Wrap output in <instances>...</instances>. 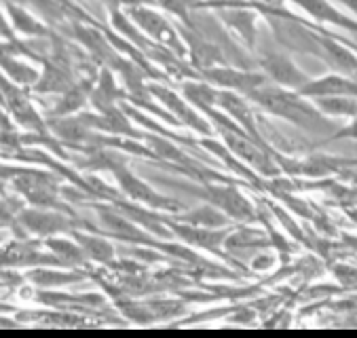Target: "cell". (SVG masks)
Segmentation results:
<instances>
[{
  "label": "cell",
  "instance_id": "obj_1",
  "mask_svg": "<svg viewBox=\"0 0 357 338\" xmlns=\"http://www.w3.org/2000/svg\"><path fill=\"white\" fill-rule=\"evenodd\" d=\"M248 98L262 112H266L271 116H277L281 121H288L294 127L315 135V138L326 140L336 131L332 118L321 114L319 108L313 104V100L301 95L294 89H285V87L266 83V85L254 89Z\"/></svg>",
  "mask_w": 357,
  "mask_h": 338
},
{
  "label": "cell",
  "instance_id": "obj_2",
  "mask_svg": "<svg viewBox=\"0 0 357 338\" xmlns=\"http://www.w3.org/2000/svg\"><path fill=\"white\" fill-rule=\"evenodd\" d=\"M77 229L102 231L93 224H87V220L79 218L77 214H68L61 210L24 206L17 214V237L22 239H47L55 235H70Z\"/></svg>",
  "mask_w": 357,
  "mask_h": 338
},
{
  "label": "cell",
  "instance_id": "obj_3",
  "mask_svg": "<svg viewBox=\"0 0 357 338\" xmlns=\"http://www.w3.org/2000/svg\"><path fill=\"white\" fill-rule=\"evenodd\" d=\"M197 7L209 9L229 34H235L250 51H256L262 15L250 0H213V3H197Z\"/></svg>",
  "mask_w": 357,
  "mask_h": 338
},
{
  "label": "cell",
  "instance_id": "obj_4",
  "mask_svg": "<svg viewBox=\"0 0 357 338\" xmlns=\"http://www.w3.org/2000/svg\"><path fill=\"white\" fill-rule=\"evenodd\" d=\"M125 11L129 13L133 24L144 32L155 45L176 53L178 57H188V49H186V43L180 34V28H176L172 24V20H167V13L155 9V5L131 7Z\"/></svg>",
  "mask_w": 357,
  "mask_h": 338
},
{
  "label": "cell",
  "instance_id": "obj_5",
  "mask_svg": "<svg viewBox=\"0 0 357 338\" xmlns=\"http://www.w3.org/2000/svg\"><path fill=\"white\" fill-rule=\"evenodd\" d=\"M190 192H195L197 197H201L203 201L211 203V206L220 208L225 214H229L235 222H254L256 220V212L252 201L231 182H199V186L190 188Z\"/></svg>",
  "mask_w": 357,
  "mask_h": 338
},
{
  "label": "cell",
  "instance_id": "obj_6",
  "mask_svg": "<svg viewBox=\"0 0 357 338\" xmlns=\"http://www.w3.org/2000/svg\"><path fill=\"white\" fill-rule=\"evenodd\" d=\"M146 91L169 114H174L180 125H184V127H188V129H192V131H197L201 135H213V133H216L211 121L201 110H197L180 91H174L172 87H165V85H159V83H149Z\"/></svg>",
  "mask_w": 357,
  "mask_h": 338
},
{
  "label": "cell",
  "instance_id": "obj_7",
  "mask_svg": "<svg viewBox=\"0 0 357 338\" xmlns=\"http://www.w3.org/2000/svg\"><path fill=\"white\" fill-rule=\"evenodd\" d=\"M256 66H258V70L264 72L268 83L285 87V89L298 91L301 87H305L311 81V77L294 61V57L290 55L288 49H283V51L268 49V51H264L262 55H258Z\"/></svg>",
  "mask_w": 357,
  "mask_h": 338
},
{
  "label": "cell",
  "instance_id": "obj_8",
  "mask_svg": "<svg viewBox=\"0 0 357 338\" xmlns=\"http://www.w3.org/2000/svg\"><path fill=\"white\" fill-rule=\"evenodd\" d=\"M205 81H209L213 87L218 89H227V91H235L241 95H250L254 89L262 87L268 83V79L264 77L262 70H252V68L245 66H235V63H218L205 68V70L199 72Z\"/></svg>",
  "mask_w": 357,
  "mask_h": 338
},
{
  "label": "cell",
  "instance_id": "obj_9",
  "mask_svg": "<svg viewBox=\"0 0 357 338\" xmlns=\"http://www.w3.org/2000/svg\"><path fill=\"white\" fill-rule=\"evenodd\" d=\"M93 208L100 218L102 233H106L108 237L125 241V243H133V245H151L153 235L144 226H139L135 220H131L125 212H121L116 206H102V203H96Z\"/></svg>",
  "mask_w": 357,
  "mask_h": 338
},
{
  "label": "cell",
  "instance_id": "obj_10",
  "mask_svg": "<svg viewBox=\"0 0 357 338\" xmlns=\"http://www.w3.org/2000/svg\"><path fill=\"white\" fill-rule=\"evenodd\" d=\"M285 3L298 7L309 20L319 26H334L357 36V17L340 11L330 0H285Z\"/></svg>",
  "mask_w": 357,
  "mask_h": 338
},
{
  "label": "cell",
  "instance_id": "obj_11",
  "mask_svg": "<svg viewBox=\"0 0 357 338\" xmlns=\"http://www.w3.org/2000/svg\"><path fill=\"white\" fill-rule=\"evenodd\" d=\"M24 277H26V282H30L38 290H59V288H66V286L81 284L89 275H87L85 268H68V266L45 264V266L26 268Z\"/></svg>",
  "mask_w": 357,
  "mask_h": 338
},
{
  "label": "cell",
  "instance_id": "obj_12",
  "mask_svg": "<svg viewBox=\"0 0 357 338\" xmlns=\"http://www.w3.org/2000/svg\"><path fill=\"white\" fill-rule=\"evenodd\" d=\"M9 22L15 30V34L26 40V38H51L53 36V28L38 15L32 13L26 5H22L20 0H9L5 3Z\"/></svg>",
  "mask_w": 357,
  "mask_h": 338
},
{
  "label": "cell",
  "instance_id": "obj_13",
  "mask_svg": "<svg viewBox=\"0 0 357 338\" xmlns=\"http://www.w3.org/2000/svg\"><path fill=\"white\" fill-rule=\"evenodd\" d=\"M298 93L309 100L330 98V95H357V79L332 70L324 77L311 79L305 87L298 89Z\"/></svg>",
  "mask_w": 357,
  "mask_h": 338
},
{
  "label": "cell",
  "instance_id": "obj_14",
  "mask_svg": "<svg viewBox=\"0 0 357 338\" xmlns=\"http://www.w3.org/2000/svg\"><path fill=\"white\" fill-rule=\"evenodd\" d=\"M79 245L83 247V252L87 254L89 262H96V264H112L114 262V256H116V247L114 243L110 241V237L102 231H87V229H77L70 233Z\"/></svg>",
  "mask_w": 357,
  "mask_h": 338
},
{
  "label": "cell",
  "instance_id": "obj_15",
  "mask_svg": "<svg viewBox=\"0 0 357 338\" xmlns=\"http://www.w3.org/2000/svg\"><path fill=\"white\" fill-rule=\"evenodd\" d=\"M43 247L49 249L53 256H57L61 260L63 266L68 268H85L89 258L83 252V247L79 245V241L73 235H55V237H47L40 239Z\"/></svg>",
  "mask_w": 357,
  "mask_h": 338
},
{
  "label": "cell",
  "instance_id": "obj_16",
  "mask_svg": "<svg viewBox=\"0 0 357 338\" xmlns=\"http://www.w3.org/2000/svg\"><path fill=\"white\" fill-rule=\"evenodd\" d=\"M91 89H93V83L83 79V81H77L73 87L68 91H63L55 106L49 110V118H57V116H73V114H79L83 112L85 104L89 102L91 98Z\"/></svg>",
  "mask_w": 357,
  "mask_h": 338
},
{
  "label": "cell",
  "instance_id": "obj_17",
  "mask_svg": "<svg viewBox=\"0 0 357 338\" xmlns=\"http://www.w3.org/2000/svg\"><path fill=\"white\" fill-rule=\"evenodd\" d=\"M180 222L192 224V226H203V229H227L233 226V218L229 214H225L220 208L211 206V203H203V206H197L192 210L180 212L178 214Z\"/></svg>",
  "mask_w": 357,
  "mask_h": 338
},
{
  "label": "cell",
  "instance_id": "obj_18",
  "mask_svg": "<svg viewBox=\"0 0 357 338\" xmlns=\"http://www.w3.org/2000/svg\"><path fill=\"white\" fill-rule=\"evenodd\" d=\"M268 237L262 235L260 231L256 229H250V226H237V229H231V233L227 235L225 239V247L231 252V254H243V252H254V249H260V247H266V241Z\"/></svg>",
  "mask_w": 357,
  "mask_h": 338
},
{
  "label": "cell",
  "instance_id": "obj_19",
  "mask_svg": "<svg viewBox=\"0 0 357 338\" xmlns=\"http://www.w3.org/2000/svg\"><path fill=\"white\" fill-rule=\"evenodd\" d=\"M313 104L328 118H357V95H330L317 98Z\"/></svg>",
  "mask_w": 357,
  "mask_h": 338
},
{
  "label": "cell",
  "instance_id": "obj_20",
  "mask_svg": "<svg viewBox=\"0 0 357 338\" xmlns=\"http://www.w3.org/2000/svg\"><path fill=\"white\" fill-rule=\"evenodd\" d=\"M197 3L199 0H155V5L163 13H167L169 17L180 22L182 26H192V11H195Z\"/></svg>",
  "mask_w": 357,
  "mask_h": 338
},
{
  "label": "cell",
  "instance_id": "obj_21",
  "mask_svg": "<svg viewBox=\"0 0 357 338\" xmlns=\"http://www.w3.org/2000/svg\"><path fill=\"white\" fill-rule=\"evenodd\" d=\"M342 138H351V140H357V118H351L347 125L338 127L330 138H326L321 144H330V142H336V140H342Z\"/></svg>",
  "mask_w": 357,
  "mask_h": 338
},
{
  "label": "cell",
  "instance_id": "obj_22",
  "mask_svg": "<svg viewBox=\"0 0 357 338\" xmlns=\"http://www.w3.org/2000/svg\"><path fill=\"white\" fill-rule=\"evenodd\" d=\"M3 40H22V38L15 34L11 22H9L7 9H5L3 3H0V43H3Z\"/></svg>",
  "mask_w": 357,
  "mask_h": 338
},
{
  "label": "cell",
  "instance_id": "obj_23",
  "mask_svg": "<svg viewBox=\"0 0 357 338\" xmlns=\"http://www.w3.org/2000/svg\"><path fill=\"white\" fill-rule=\"evenodd\" d=\"M271 266H275V256H266V254H258L250 262V268L256 270V273H262V270H266Z\"/></svg>",
  "mask_w": 357,
  "mask_h": 338
},
{
  "label": "cell",
  "instance_id": "obj_24",
  "mask_svg": "<svg viewBox=\"0 0 357 338\" xmlns=\"http://www.w3.org/2000/svg\"><path fill=\"white\" fill-rule=\"evenodd\" d=\"M252 5H288L285 0H250Z\"/></svg>",
  "mask_w": 357,
  "mask_h": 338
},
{
  "label": "cell",
  "instance_id": "obj_25",
  "mask_svg": "<svg viewBox=\"0 0 357 338\" xmlns=\"http://www.w3.org/2000/svg\"><path fill=\"white\" fill-rule=\"evenodd\" d=\"M347 214H349V218H351L353 222H357V210H349Z\"/></svg>",
  "mask_w": 357,
  "mask_h": 338
},
{
  "label": "cell",
  "instance_id": "obj_26",
  "mask_svg": "<svg viewBox=\"0 0 357 338\" xmlns=\"http://www.w3.org/2000/svg\"><path fill=\"white\" fill-rule=\"evenodd\" d=\"M0 290H9V286L5 284V279H3V277H0Z\"/></svg>",
  "mask_w": 357,
  "mask_h": 338
},
{
  "label": "cell",
  "instance_id": "obj_27",
  "mask_svg": "<svg viewBox=\"0 0 357 338\" xmlns=\"http://www.w3.org/2000/svg\"><path fill=\"white\" fill-rule=\"evenodd\" d=\"M199 3H213V0H199Z\"/></svg>",
  "mask_w": 357,
  "mask_h": 338
},
{
  "label": "cell",
  "instance_id": "obj_28",
  "mask_svg": "<svg viewBox=\"0 0 357 338\" xmlns=\"http://www.w3.org/2000/svg\"><path fill=\"white\" fill-rule=\"evenodd\" d=\"M0 229H7V226H5V224H3V222H0Z\"/></svg>",
  "mask_w": 357,
  "mask_h": 338
},
{
  "label": "cell",
  "instance_id": "obj_29",
  "mask_svg": "<svg viewBox=\"0 0 357 338\" xmlns=\"http://www.w3.org/2000/svg\"><path fill=\"white\" fill-rule=\"evenodd\" d=\"M0 3H3V5H5V3H9V0H0Z\"/></svg>",
  "mask_w": 357,
  "mask_h": 338
}]
</instances>
